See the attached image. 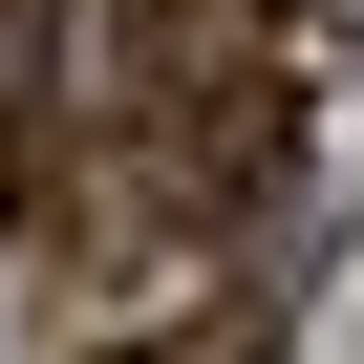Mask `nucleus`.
<instances>
[{
    "instance_id": "f257e3e1",
    "label": "nucleus",
    "mask_w": 364,
    "mask_h": 364,
    "mask_svg": "<svg viewBox=\"0 0 364 364\" xmlns=\"http://www.w3.org/2000/svg\"><path fill=\"white\" fill-rule=\"evenodd\" d=\"M129 150L171 215H257L300 171V43L257 0H129Z\"/></svg>"
},
{
    "instance_id": "f03ea898",
    "label": "nucleus",
    "mask_w": 364,
    "mask_h": 364,
    "mask_svg": "<svg viewBox=\"0 0 364 364\" xmlns=\"http://www.w3.org/2000/svg\"><path fill=\"white\" fill-rule=\"evenodd\" d=\"M65 171V0H0V193Z\"/></svg>"
},
{
    "instance_id": "7ed1b4c3",
    "label": "nucleus",
    "mask_w": 364,
    "mask_h": 364,
    "mask_svg": "<svg viewBox=\"0 0 364 364\" xmlns=\"http://www.w3.org/2000/svg\"><path fill=\"white\" fill-rule=\"evenodd\" d=\"M129 364H279L257 321H171V343H129Z\"/></svg>"
},
{
    "instance_id": "20e7f679",
    "label": "nucleus",
    "mask_w": 364,
    "mask_h": 364,
    "mask_svg": "<svg viewBox=\"0 0 364 364\" xmlns=\"http://www.w3.org/2000/svg\"><path fill=\"white\" fill-rule=\"evenodd\" d=\"M343 22H364V0H343Z\"/></svg>"
}]
</instances>
